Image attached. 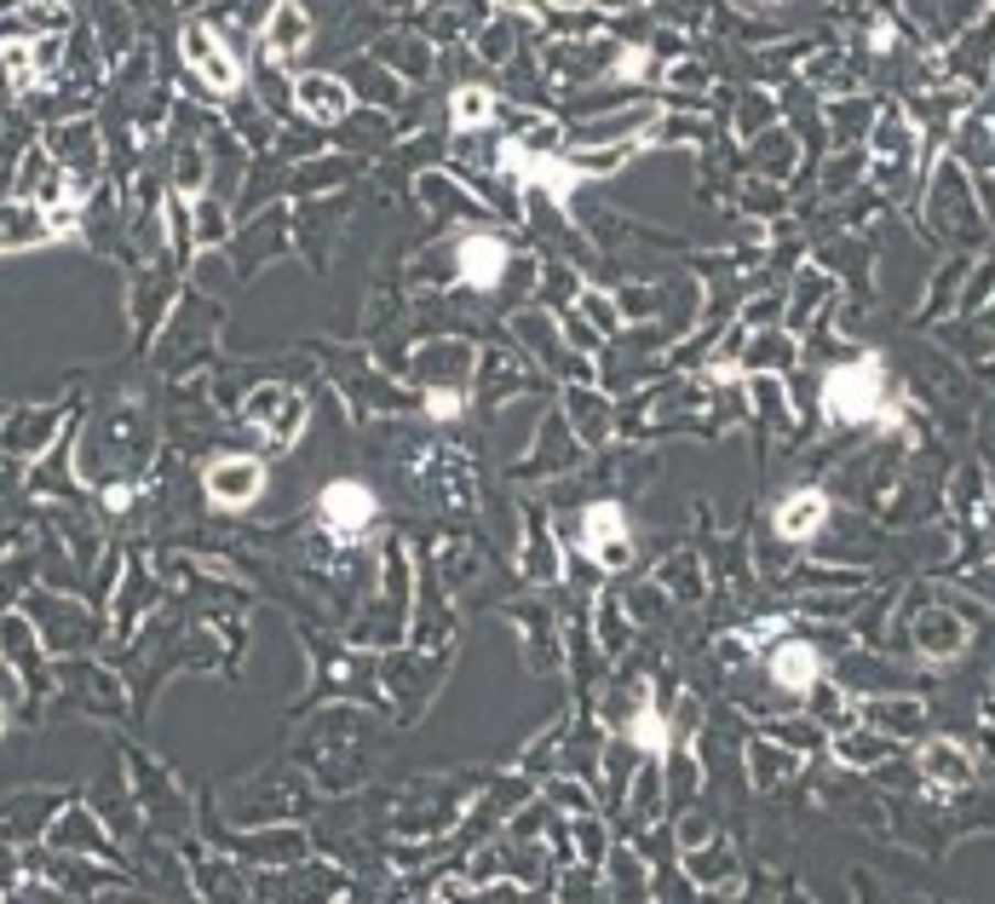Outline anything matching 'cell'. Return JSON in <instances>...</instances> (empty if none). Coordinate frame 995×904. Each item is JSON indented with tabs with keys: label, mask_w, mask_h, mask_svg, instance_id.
<instances>
[{
	"label": "cell",
	"mask_w": 995,
	"mask_h": 904,
	"mask_svg": "<svg viewBox=\"0 0 995 904\" xmlns=\"http://www.w3.org/2000/svg\"><path fill=\"white\" fill-rule=\"evenodd\" d=\"M322 524H328V531H335L340 542L363 536L369 524H374V495H369L363 484H351V479L328 484V490H322Z\"/></svg>",
	"instance_id": "3"
},
{
	"label": "cell",
	"mask_w": 995,
	"mask_h": 904,
	"mask_svg": "<svg viewBox=\"0 0 995 904\" xmlns=\"http://www.w3.org/2000/svg\"><path fill=\"white\" fill-rule=\"evenodd\" d=\"M772 674H777V686L806 691L811 680H818V651H806V645H783L777 657H772Z\"/></svg>",
	"instance_id": "9"
},
{
	"label": "cell",
	"mask_w": 995,
	"mask_h": 904,
	"mask_svg": "<svg viewBox=\"0 0 995 904\" xmlns=\"http://www.w3.org/2000/svg\"><path fill=\"white\" fill-rule=\"evenodd\" d=\"M587 547L599 554V565H627V524H622V508H593L587 513Z\"/></svg>",
	"instance_id": "5"
},
{
	"label": "cell",
	"mask_w": 995,
	"mask_h": 904,
	"mask_svg": "<svg viewBox=\"0 0 995 904\" xmlns=\"http://www.w3.org/2000/svg\"><path fill=\"white\" fill-rule=\"evenodd\" d=\"M305 41V12L299 7H283L271 18V30H265V46H271V58H288L294 46Z\"/></svg>",
	"instance_id": "11"
},
{
	"label": "cell",
	"mask_w": 995,
	"mask_h": 904,
	"mask_svg": "<svg viewBox=\"0 0 995 904\" xmlns=\"http://www.w3.org/2000/svg\"><path fill=\"white\" fill-rule=\"evenodd\" d=\"M823 404H829V415H840V421H870V415H881V358H863V363H852V369L829 374Z\"/></svg>",
	"instance_id": "1"
},
{
	"label": "cell",
	"mask_w": 995,
	"mask_h": 904,
	"mask_svg": "<svg viewBox=\"0 0 995 904\" xmlns=\"http://www.w3.org/2000/svg\"><path fill=\"white\" fill-rule=\"evenodd\" d=\"M248 421L260 426L271 444H294V438H299V421H305V404H299V392L260 386V392L248 397Z\"/></svg>",
	"instance_id": "2"
},
{
	"label": "cell",
	"mask_w": 995,
	"mask_h": 904,
	"mask_svg": "<svg viewBox=\"0 0 995 904\" xmlns=\"http://www.w3.org/2000/svg\"><path fill=\"white\" fill-rule=\"evenodd\" d=\"M501 265H506V248H501L495 237H467V242H461V271H467L472 288H495Z\"/></svg>",
	"instance_id": "7"
},
{
	"label": "cell",
	"mask_w": 995,
	"mask_h": 904,
	"mask_svg": "<svg viewBox=\"0 0 995 904\" xmlns=\"http://www.w3.org/2000/svg\"><path fill=\"white\" fill-rule=\"evenodd\" d=\"M823 524V495L818 490H806V495H795V501H783V513H777V531L783 536H811Z\"/></svg>",
	"instance_id": "10"
},
{
	"label": "cell",
	"mask_w": 995,
	"mask_h": 904,
	"mask_svg": "<svg viewBox=\"0 0 995 904\" xmlns=\"http://www.w3.org/2000/svg\"><path fill=\"white\" fill-rule=\"evenodd\" d=\"M185 58H190L201 75H208V87H219V92L237 87V64L219 53V41H214L208 30H190V35H185Z\"/></svg>",
	"instance_id": "6"
},
{
	"label": "cell",
	"mask_w": 995,
	"mask_h": 904,
	"mask_svg": "<svg viewBox=\"0 0 995 904\" xmlns=\"http://www.w3.org/2000/svg\"><path fill=\"white\" fill-rule=\"evenodd\" d=\"M260 490H265V467L248 461V456H237V461L225 456V461L208 467V495L219 501V508H248Z\"/></svg>",
	"instance_id": "4"
},
{
	"label": "cell",
	"mask_w": 995,
	"mask_h": 904,
	"mask_svg": "<svg viewBox=\"0 0 995 904\" xmlns=\"http://www.w3.org/2000/svg\"><path fill=\"white\" fill-rule=\"evenodd\" d=\"M299 105L311 116H322V121H340L351 110V92L340 81H328V75H305V81H299Z\"/></svg>",
	"instance_id": "8"
},
{
	"label": "cell",
	"mask_w": 995,
	"mask_h": 904,
	"mask_svg": "<svg viewBox=\"0 0 995 904\" xmlns=\"http://www.w3.org/2000/svg\"><path fill=\"white\" fill-rule=\"evenodd\" d=\"M927 772L938 777L943 789H955V784H966V772H973V766H966V755L955 743H938V749H927Z\"/></svg>",
	"instance_id": "12"
},
{
	"label": "cell",
	"mask_w": 995,
	"mask_h": 904,
	"mask_svg": "<svg viewBox=\"0 0 995 904\" xmlns=\"http://www.w3.org/2000/svg\"><path fill=\"white\" fill-rule=\"evenodd\" d=\"M661 738H668V726H661V715H656V709H639V715H633V743H639V749L661 755V749H668Z\"/></svg>",
	"instance_id": "13"
},
{
	"label": "cell",
	"mask_w": 995,
	"mask_h": 904,
	"mask_svg": "<svg viewBox=\"0 0 995 904\" xmlns=\"http://www.w3.org/2000/svg\"><path fill=\"white\" fill-rule=\"evenodd\" d=\"M490 110H495L490 92H478V87H472V92H455V121H461V128H467V121H483Z\"/></svg>",
	"instance_id": "14"
}]
</instances>
